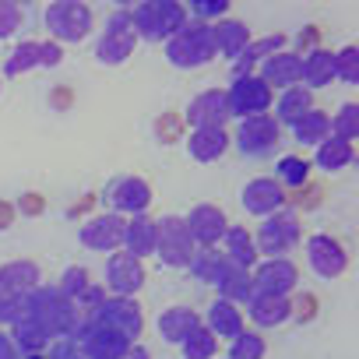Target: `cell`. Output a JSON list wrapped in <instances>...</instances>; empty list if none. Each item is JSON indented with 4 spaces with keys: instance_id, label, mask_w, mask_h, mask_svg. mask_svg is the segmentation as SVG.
<instances>
[{
    "instance_id": "1",
    "label": "cell",
    "mask_w": 359,
    "mask_h": 359,
    "mask_svg": "<svg viewBox=\"0 0 359 359\" xmlns=\"http://www.w3.org/2000/svg\"><path fill=\"white\" fill-rule=\"evenodd\" d=\"M25 313L36 317V320L46 327V334H60V338L71 334V327L78 324L74 303L64 299L57 289H32V292L25 296Z\"/></svg>"
},
{
    "instance_id": "2",
    "label": "cell",
    "mask_w": 359,
    "mask_h": 359,
    "mask_svg": "<svg viewBox=\"0 0 359 359\" xmlns=\"http://www.w3.org/2000/svg\"><path fill=\"white\" fill-rule=\"evenodd\" d=\"M130 25L144 39H169L187 25V11L184 4H172V0H165V4H137L130 11Z\"/></svg>"
},
{
    "instance_id": "3",
    "label": "cell",
    "mask_w": 359,
    "mask_h": 359,
    "mask_svg": "<svg viewBox=\"0 0 359 359\" xmlns=\"http://www.w3.org/2000/svg\"><path fill=\"white\" fill-rule=\"evenodd\" d=\"M165 57L176 64V67H198V64H208L215 57V43H212V29L194 22V25H184L176 36H169L165 43Z\"/></svg>"
},
{
    "instance_id": "4",
    "label": "cell",
    "mask_w": 359,
    "mask_h": 359,
    "mask_svg": "<svg viewBox=\"0 0 359 359\" xmlns=\"http://www.w3.org/2000/svg\"><path fill=\"white\" fill-rule=\"evenodd\" d=\"M88 320H92L95 327H102V331L123 338V341H134L137 331H141V306H137L134 299L109 296V299H102V303L88 313Z\"/></svg>"
},
{
    "instance_id": "5",
    "label": "cell",
    "mask_w": 359,
    "mask_h": 359,
    "mask_svg": "<svg viewBox=\"0 0 359 359\" xmlns=\"http://www.w3.org/2000/svg\"><path fill=\"white\" fill-rule=\"evenodd\" d=\"M155 254H158L169 268L191 264V257H194V240H191L184 219L169 215V219L155 222Z\"/></svg>"
},
{
    "instance_id": "6",
    "label": "cell",
    "mask_w": 359,
    "mask_h": 359,
    "mask_svg": "<svg viewBox=\"0 0 359 359\" xmlns=\"http://www.w3.org/2000/svg\"><path fill=\"white\" fill-rule=\"evenodd\" d=\"M46 25L57 39L74 43L81 36H88L92 29V8L88 4H74V0H57L46 8Z\"/></svg>"
},
{
    "instance_id": "7",
    "label": "cell",
    "mask_w": 359,
    "mask_h": 359,
    "mask_svg": "<svg viewBox=\"0 0 359 359\" xmlns=\"http://www.w3.org/2000/svg\"><path fill=\"white\" fill-rule=\"evenodd\" d=\"M299 243V222H296V215L292 212H275V215H268V222L261 226V233H257V254L264 250L268 257H282L285 250H292Z\"/></svg>"
},
{
    "instance_id": "8",
    "label": "cell",
    "mask_w": 359,
    "mask_h": 359,
    "mask_svg": "<svg viewBox=\"0 0 359 359\" xmlns=\"http://www.w3.org/2000/svg\"><path fill=\"white\" fill-rule=\"evenodd\" d=\"M226 99H229V109H233V116H261V113H268V106H271V88L257 78V74H247V78H236L233 81V88L226 92Z\"/></svg>"
},
{
    "instance_id": "9",
    "label": "cell",
    "mask_w": 359,
    "mask_h": 359,
    "mask_svg": "<svg viewBox=\"0 0 359 359\" xmlns=\"http://www.w3.org/2000/svg\"><path fill=\"white\" fill-rule=\"evenodd\" d=\"M134 43H137V32H134V25H130V15L120 11V15L109 18V29H106V36H102V43H99L95 53H99V60H106V64H123V60L130 57Z\"/></svg>"
},
{
    "instance_id": "10",
    "label": "cell",
    "mask_w": 359,
    "mask_h": 359,
    "mask_svg": "<svg viewBox=\"0 0 359 359\" xmlns=\"http://www.w3.org/2000/svg\"><path fill=\"white\" fill-rule=\"evenodd\" d=\"M236 141H240V148H243L247 155H268V151L275 148V141H278V123H275V116H268V113L247 116V120L240 123V130H236Z\"/></svg>"
},
{
    "instance_id": "11",
    "label": "cell",
    "mask_w": 359,
    "mask_h": 359,
    "mask_svg": "<svg viewBox=\"0 0 359 359\" xmlns=\"http://www.w3.org/2000/svg\"><path fill=\"white\" fill-rule=\"evenodd\" d=\"M106 285H109L116 296L130 299V292H137V289L144 285V264H141L137 257H130L127 250H123V254H113L109 264H106Z\"/></svg>"
},
{
    "instance_id": "12",
    "label": "cell",
    "mask_w": 359,
    "mask_h": 359,
    "mask_svg": "<svg viewBox=\"0 0 359 359\" xmlns=\"http://www.w3.org/2000/svg\"><path fill=\"white\" fill-rule=\"evenodd\" d=\"M123 229H127V222H123L116 212L95 215V219H88V222L81 226V243H85L88 250H116V247L123 243Z\"/></svg>"
},
{
    "instance_id": "13",
    "label": "cell",
    "mask_w": 359,
    "mask_h": 359,
    "mask_svg": "<svg viewBox=\"0 0 359 359\" xmlns=\"http://www.w3.org/2000/svg\"><path fill=\"white\" fill-rule=\"evenodd\" d=\"M254 278V292H271V296H289L296 285V268L285 257H271L264 264H257L250 271Z\"/></svg>"
},
{
    "instance_id": "14",
    "label": "cell",
    "mask_w": 359,
    "mask_h": 359,
    "mask_svg": "<svg viewBox=\"0 0 359 359\" xmlns=\"http://www.w3.org/2000/svg\"><path fill=\"white\" fill-rule=\"evenodd\" d=\"M229 116H233V109H229V99L222 88H208L187 106V120L194 123V130L198 127H222Z\"/></svg>"
},
{
    "instance_id": "15",
    "label": "cell",
    "mask_w": 359,
    "mask_h": 359,
    "mask_svg": "<svg viewBox=\"0 0 359 359\" xmlns=\"http://www.w3.org/2000/svg\"><path fill=\"white\" fill-rule=\"evenodd\" d=\"M184 226H187L191 240L201 243V247H215V243L226 236V229H229L226 215H222L215 205H198V208L191 212V219H184Z\"/></svg>"
},
{
    "instance_id": "16",
    "label": "cell",
    "mask_w": 359,
    "mask_h": 359,
    "mask_svg": "<svg viewBox=\"0 0 359 359\" xmlns=\"http://www.w3.org/2000/svg\"><path fill=\"white\" fill-rule=\"evenodd\" d=\"M109 205L116 208V215L120 212L144 215V208L151 205V187L144 184V180H137V176H120L116 184L109 187Z\"/></svg>"
},
{
    "instance_id": "17",
    "label": "cell",
    "mask_w": 359,
    "mask_h": 359,
    "mask_svg": "<svg viewBox=\"0 0 359 359\" xmlns=\"http://www.w3.org/2000/svg\"><path fill=\"white\" fill-rule=\"evenodd\" d=\"M306 254H310V264H313V271H317L320 278H338V275L345 271V264H348L341 243L331 240V236H310Z\"/></svg>"
},
{
    "instance_id": "18",
    "label": "cell",
    "mask_w": 359,
    "mask_h": 359,
    "mask_svg": "<svg viewBox=\"0 0 359 359\" xmlns=\"http://www.w3.org/2000/svg\"><path fill=\"white\" fill-rule=\"evenodd\" d=\"M282 201H285V194L278 187V180H271V176H257L243 187V205L254 215H275V212H282Z\"/></svg>"
},
{
    "instance_id": "19",
    "label": "cell",
    "mask_w": 359,
    "mask_h": 359,
    "mask_svg": "<svg viewBox=\"0 0 359 359\" xmlns=\"http://www.w3.org/2000/svg\"><path fill=\"white\" fill-rule=\"evenodd\" d=\"M299 71H303V60L296 57V53H271L268 60H261V81L268 85V88H292V85H299Z\"/></svg>"
},
{
    "instance_id": "20",
    "label": "cell",
    "mask_w": 359,
    "mask_h": 359,
    "mask_svg": "<svg viewBox=\"0 0 359 359\" xmlns=\"http://www.w3.org/2000/svg\"><path fill=\"white\" fill-rule=\"evenodd\" d=\"M247 310H250V320H254V324H261V327H275V324L289 320L292 303H289V296L254 292V296H250V303H247Z\"/></svg>"
},
{
    "instance_id": "21",
    "label": "cell",
    "mask_w": 359,
    "mask_h": 359,
    "mask_svg": "<svg viewBox=\"0 0 359 359\" xmlns=\"http://www.w3.org/2000/svg\"><path fill=\"white\" fill-rule=\"evenodd\" d=\"M32 289H39V268L32 261H11L8 268H0V292L29 296Z\"/></svg>"
},
{
    "instance_id": "22",
    "label": "cell",
    "mask_w": 359,
    "mask_h": 359,
    "mask_svg": "<svg viewBox=\"0 0 359 359\" xmlns=\"http://www.w3.org/2000/svg\"><path fill=\"white\" fill-rule=\"evenodd\" d=\"M187 148H191V158H198V162H215V158L229 148V134H226V127H198V130L191 134Z\"/></svg>"
},
{
    "instance_id": "23",
    "label": "cell",
    "mask_w": 359,
    "mask_h": 359,
    "mask_svg": "<svg viewBox=\"0 0 359 359\" xmlns=\"http://www.w3.org/2000/svg\"><path fill=\"white\" fill-rule=\"evenodd\" d=\"M212 43H215V53H226V57H240L247 46H250V32L243 22H233V18H219V25L212 29Z\"/></svg>"
},
{
    "instance_id": "24",
    "label": "cell",
    "mask_w": 359,
    "mask_h": 359,
    "mask_svg": "<svg viewBox=\"0 0 359 359\" xmlns=\"http://www.w3.org/2000/svg\"><path fill=\"white\" fill-rule=\"evenodd\" d=\"M15 348H18V355H43V348L50 345V334H46V327L36 320V317H29V313H22L18 320H15Z\"/></svg>"
},
{
    "instance_id": "25",
    "label": "cell",
    "mask_w": 359,
    "mask_h": 359,
    "mask_svg": "<svg viewBox=\"0 0 359 359\" xmlns=\"http://www.w3.org/2000/svg\"><path fill=\"white\" fill-rule=\"evenodd\" d=\"M282 43H285V36L250 39V46H247L240 57H233V74H236V78H247V74H254V67H257L261 60H268L271 53H278V50H282Z\"/></svg>"
},
{
    "instance_id": "26",
    "label": "cell",
    "mask_w": 359,
    "mask_h": 359,
    "mask_svg": "<svg viewBox=\"0 0 359 359\" xmlns=\"http://www.w3.org/2000/svg\"><path fill=\"white\" fill-rule=\"evenodd\" d=\"M123 247L137 261L148 257V254H155V222L148 215H134L127 222V229H123Z\"/></svg>"
},
{
    "instance_id": "27",
    "label": "cell",
    "mask_w": 359,
    "mask_h": 359,
    "mask_svg": "<svg viewBox=\"0 0 359 359\" xmlns=\"http://www.w3.org/2000/svg\"><path fill=\"white\" fill-rule=\"evenodd\" d=\"M222 243H226V261H229V264H236V268H243V271H250V268L257 264V247H254V240H250L247 229L229 226L226 236H222Z\"/></svg>"
},
{
    "instance_id": "28",
    "label": "cell",
    "mask_w": 359,
    "mask_h": 359,
    "mask_svg": "<svg viewBox=\"0 0 359 359\" xmlns=\"http://www.w3.org/2000/svg\"><path fill=\"white\" fill-rule=\"evenodd\" d=\"M198 313L191 306H169L162 317H158V334L169 338V341H184L194 327H198Z\"/></svg>"
},
{
    "instance_id": "29",
    "label": "cell",
    "mask_w": 359,
    "mask_h": 359,
    "mask_svg": "<svg viewBox=\"0 0 359 359\" xmlns=\"http://www.w3.org/2000/svg\"><path fill=\"white\" fill-rule=\"evenodd\" d=\"M334 78V53L327 50H310V57L303 60V71H299V81L303 88H324L327 81Z\"/></svg>"
},
{
    "instance_id": "30",
    "label": "cell",
    "mask_w": 359,
    "mask_h": 359,
    "mask_svg": "<svg viewBox=\"0 0 359 359\" xmlns=\"http://www.w3.org/2000/svg\"><path fill=\"white\" fill-rule=\"evenodd\" d=\"M215 338H236L243 331V317H240V306L226 303V299H215L212 310H208V324H205Z\"/></svg>"
},
{
    "instance_id": "31",
    "label": "cell",
    "mask_w": 359,
    "mask_h": 359,
    "mask_svg": "<svg viewBox=\"0 0 359 359\" xmlns=\"http://www.w3.org/2000/svg\"><path fill=\"white\" fill-rule=\"evenodd\" d=\"M310 109H313V95H310L306 88L292 85V88H285V92L278 95V109H275V116H278V123H296V120L306 116Z\"/></svg>"
},
{
    "instance_id": "32",
    "label": "cell",
    "mask_w": 359,
    "mask_h": 359,
    "mask_svg": "<svg viewBox=\"0 0 359 359\" xmlns=\"http://www.w3.org/2000/svg\"><path fill=\"white\" fill-rule=\"evenodd\" d=\"M222 296L219 299H226V303H250V296H254V278H250V271H243V268H229L222 278H219V285H215Z\"/></svg>"
},
{
    "instance_id": "33",
    "label": "cell",
    "mask_w": 359,
    "mask_h": 359,
    "mask_svg": "<svg viewBox=\"0 0 359 359\" xmlns=\"http://www.w3.org/2000/svg\"><path fill=\"white\" fill-rule=\"evenodd\" d=\"M229 268H236V264H229L226 254H219L215 247H205L201 254L191 257V271H194L201 282H212V285H219V278H222Z\"/></svg>"
},
{
    "instance_id": "34",
    "label": "cell",
    "mask_w": 359,
    "mask_h": 359,
    "mask_svg": "<svg viewBox=\"0 0 359 359\" xmlns=\"http://www.w3.org/2000/svg\"><path fill=\"white\" fill-rule=\"evenodd\" d=\"M292 130H296V137H299L303 144H320V141L331 137V120H327L324 113L310 109L306 116H299V120L292 123Z\"/></svg>"
},
{
    "instance_id": "35",
    "label": "cell",
    "mask_w": 359,
    "mask_h": 359,
    "mask_svg": "<svg viewBox=\"0 0 359 359\" xmlns=\"http://www.w3.org/2000/svg\"><path fill=\"white\" fill-rule=\"evenodd\" d=\"M355 158V151H352V144L348 141H341V137H327V141H320L317 144V165L320 169H341V165H348Z\"/></svg>"
},
{
    "instance_id": "36",
    "label": "cell",
    "mask_w": 359,
    "mask_h": 359,
    "mask_svg": "<svg viewBox=\"0 0 359 359\" xmlns=\"http://www.w3.org/2000/svg\"><path fill=\"white\" fill-rule=\"evenodd\" d=\"M180 345H184V355H187V359H212V355H215V334H212L205 324H198Z\"/></svg>"
},
{
    "instance_id": "37",
    "label": "cell",
    "mask_w": 359,
    "mask_h": 359,
    "mask_svg": "<svg viewBox=\"0 0 359 359\" xmlns=\"http://www.w3.org/2000/svg\"><path fill=\"white\" fill-rule=\"evenodd\" d=\"M32 67H43V43H22L11 57H8V74H25Z\"/></svg>"
},
{
    "instance_id": "38",
    "label": "cell",
    "mask_w": 359,
    "mask_h": 359,
    "mask_svg": "<svg viewBox=\"0 0 359 359\" xmlns=\"http://www.w3.org/2000/svg\"><path fill=\"white\" fill-rule=\"evenodd\" d=\"M355 134H359V106L355 102H345L341 109H338V116L331 120V137H341V141H355Z\"/></svg>"
},
{
    "instance_id": "39",
    "label": "cell",
    "mask_w": 359,
    "mask_h": 359,
    "mask_svg": "<svg viewBox=\"0 0 359 359\" xmlns=\"http://www.w3.org/2000/svg\"><path fill=\"white\" fill-rule=\"evenodd\" d=\"M92 289V282H88V271L85 268H71V271H64V278H60V285H57V292L64 296V299H85V292Z\"/></svg>"
},
{
    "instance_id": "40",
    "label": "cell",
    "mask_w": 359,
    "mask_h": 359,
    "mask_svg": "<svg viewBox=\"0 0 359 359\" xmlns=\"http://www.w3.org/2000/svg\"><path fill=\"white\" fill-rule=\"evenodd\" d=\"M306 176H310V162L306 158H299V155H285L282 162H278V180L282 184H289V187H303L306 184ZM278 184V187H282Z\"/></svg>"
},
{
    "instance_id": "41",
    "label": "cell",
    "mask_w": 359,
    "mask_h": 359,
    "mask_svg": "<svg viewBox=\"0 0 359 359\" xmlns=\"http://www.w3.org/2000/svg\"><path fill=\"white\" fill-rule=\"evenodd\" d=\"M229 359H264V338L254 334V331H240L233 338Z\"/></svg>"
},
{
    "instance_id": "42",
    "label": "cell",
    "mask_w": 359,
    "mask_h": 359,
    "mask_svg": "<svg viewBox=\"0 0 359 359\" xmlns=\"http://www.w3.org/2000/svg\"><path fill=\"white\" fill-rule=\"evenodd\" d=\"M334 78L341 81H359V50L355 46H345L341 53H334Z\"/></svg>"
},
{
    "instance_id": "43",
    "label": "cell",
    "mask_w": 359,
    "mask_h": 359,
    "mask_svg": "<svg viewBox=\"0 0 359 359\" xmlns=\"http://www.w3.org/2000/svg\"><path fill=\"white\" fill-rule=\"evenodd\" d=\"M22 25V8L18 4H8V0H0V39L15 36Z\"/></svg>"
},
{
    "instance_id": "44",
    "label": "cell",
    "mask_w": 359,
    "mask_h": 359,
    "mask_svg": "<svg viewBox=\"0 0 359 359\" xmlns=\"http://www.w3.org/2000/svg\"><path fill=\"white\" fill-rule=\"evenodd\" d=\"M25 313V296H11V292H0V320H18Z\"/></svg>"
},
{
    "instance_id": "45",
    "label": "cell",
    "mask_w": 359,
    "mask_h": 359,
    "mask_svg": "<svg viewBox=\"0 0 359 359\" xmlns=\"http://www.w3.org/2000/svg\"><path fill=\"white\" fill-rule=\"evenodd\" d=\"M226 8H229L226 0H194V4H191V11L201 15V18H219Z\"/></svg>"
},
{
    "instance_id": "46",
    "label": "cell",
    "mask_w": 359,
    "mask_h": 359,
    "mask_svg": "<svg viewBox=\"0 0 359 359\" xmlns=\"http://www.w3.org/2000/svg\"><path fill=\"white\" fill-rule=\"evenodd\" d=\"M46 359H85V355H81V348H78L71 338H60V341L50 348V355H46Z\"/></svg>"
},
{
    "instance_id": "47",
    "label": "cell",
    "mask_w": 359,
    "mask_h": 359,
    "mask_svg": "<svg viewBox=\"0 0 359 359\" xmlns=\"http://www.w3.org/2000/svg\"><path fill=\"white\" fill-rule=\"evenodd\" d=\"M0 359H22L15 341H11V334H0Z\"/></svg>"
},
{
    "instance_id": "48",
    "label": "cell",
    "mask_w": 359,
    "mask_h": 359,
    "mask_svg": "<svg viewBox=\"0 0 359 359\" xmlns=\"http://www.w3.org/2000/svg\"><path fill=\"white\" fill-rule=\"evenodd\" d=\"M120 359H151V355H148V352H144L141 345H130V348H127V352H123Z\"/></svg>"
},
{
    "instance_id": "49",
    "label": "cell",
    "mask_w": 359,
    "mask_h": 359,
    "mask_svg": "<svg viewBox=\"0 0 359 359\" xmlns=\"http://www.w3.org/2000/svg\"><path fill=\"white\" fill-rule=\"evenodd\" d=\"M8 212H11L8 205H0V226H4V222H8Z\"/></svg>"
},
{
    "instance_id": "50",
    "label": "cell",
    "mask_w": 359,
    "mask_h": 359,
    "mask_svg": "<svg viewBox=\"0 0 359 359\" xmlns=\"http://www.w3.org/2000/svg\"><path fill=\"white\" fill-rule=\"evenodd\" d=\"M22 359H46V355H22Z\"/></svg>"
}]
</instances>
